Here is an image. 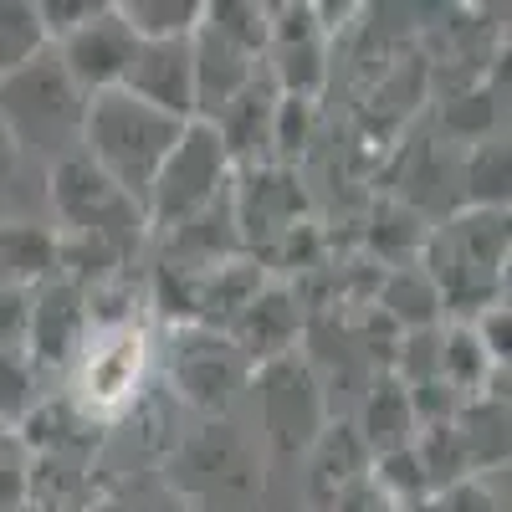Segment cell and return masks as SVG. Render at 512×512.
<instances>
[{
    "label": "cell",
    "instance_id": "8992f818",
    "mask_svg": "<svg viewBox=\"0 0 512 512\" xmlns=\"http://www.w3.org/2000/svg\"><path fill=\"white\" fill-rule=\"evenodd\" d=\"M256 405H262L272 451H282V456H308L313 441L328 431L323 384L297 359H277V364L256 369Z\"/></svg>",
    "mask_w": 512,
    "mask_h": 512
},
{
    "label": "cell",
    "instance_id": "30bf717a",
    "mask_svg": "<svg viewBox=\"0 0 512 512\" xmlns=\"http://www.w3.org/2000/svg\"><path fill=\"white\" fill-rule=\"evenodd\" d=\"M134 31H128L123 21H118V11L113 6H103L88 26H77L72 36H62L57 41V62H62V72L77 82L88 98H98V93H113L118 82H123V72H128V62H134Z\"/></svg>",
    "mask_w": 512,
    "mask_h": 512
},
{
    "label": "cell",
    "instance_id": "2e32d148",
    "mask_svg": "<svg viewBox=\"0 0 512 512\" xmlns=\"http://www.w3.org/2000/svg\"><path fill=\"white\" fill-rule=\"evenodd\" d=\"M57 272V231L36 221H0V287L36 292Z\"/></svg>",
    "mask_w": 512,
    "mask_h": 512
},
{
    "label": "cell",
    "instance_id": "7a4b0ae2",
    "mask_svg": "<svg viewBox=\"0 0 512 512\" xmlns=\"http://www.w3.org/2000/svg\"><path fill=\"white\" fill-rule=\"evenodd\" d=\"M82 113L88 93L62 72L52 47L0 82V139L16 154L47 159V169L82 149Z\"/></svg>",
    "mask_w": 512,
    "mask_h": 512
},
{
    "label": "cell",
    "instance_id": "ba28073f",
    "mask_svg": "<svg viewBox=\"0 0 512 512\" xmlns=\"http://www.w3.org/2000/svg\"><path fill=\"white\" fill-rule=\"evenodd\" d=\"M93 308H88V287L77 277H52L31 292V313H26V359L31 369H62L77 359L82 338H88Z\"/></svg>",
    "mask_w": 512,
    "mask_h": 512
},
{
    "label": "cell",
    "instance_id": "3957f363",
    "mask_svg": "<svg viewBox=\"0 0 512 512\" xmlns=\"http://www.w3.org/2000/svg\"><path fill=\"white\" fill-rule=\"evenodd\" d=\"M425 277L441 308L482 313L502 303L507 282V210H461L425 241Z\"/></svg>",
    "mask_w": 512,
    "mask_h": 512
},
{
    "label": "cell",
    "instance_id": "7c38bea8",
    "mask_svg": "<svg viewBox=\"0 0 512 512\" xmlns=\"http://www.w3.org/2000/svg\"><path fill=\"white\" fill-rule=\"evenodd\" d=\"M180 466H185L190 492H200L205 502H216V507H226V502H236V497H246L256 487L251 456H246V446L226 431V425H205V431L185 446Z\"/></svg>",
    "mask_w": 512,
    "mask_h": 512
},
{
    "label": "cell",
    "instance_id": "9a60e30c",
    "mask_svg": "<svg viewBox=\"0 0 512 512\" xmlns=\"http://www.w3.org/2000/svg\"><path fill=\"white\" fill-rule=\"evenodd\" d=\"M190 62H195V118L210 123L226 103H236L246 88H251V77L262 72V62L226 47V41H216L210 31L195 26L190 36Z\"/></svg>",
    "mask_w": 512,
    "mask_h": 512
},
{
    "label": "cell",
    "instance_id": "e0dca14e",
    "mask_svg": "<svg viewBox=\"0 0 512 512\" xmlns=\"http://www.w3.org/2000/svg\"><path fill=\"white\" fill-rule=\"evenodd\" d=\"M359 441H364V451L379 461V456H395V451H405V446H415V436H420V420H415V405H410V390L390 374V379H379L374 390H369V400H364V420H359V431H354Z\"/></svg>",
    "mask_w": 512,
    "mask_h": 512
},
{
    "label": "cell",
    "instance_id": "52a82bcc",
    "mask_svg": "<svg viewBox=\"0 0 512 512\" xmlns=\"http://www.w3.org/2000/svg\"><path fill=\"white\" fill-rule=\"evenodd\" d=\"M169 369H175L180 395L200 410H226L236 390L246 384V359L221 328H200L180 323L175 328V349H169Z\"/></svg>",
    "mask_w": 512,
    "mask_h": 512
},
{
    "label": "cell",
    "instance_id": "f546056e",
    "mask_svg": "<svg viewBox=\"0 0 512 512\" xmlns=\"http://www.w3.org/2000/svg\"><path fill=\"white\" fill-rule=\"evenodd\" d=\"M16 180V149L0 139V205H6V185ZM0 221H11V216H0Z\"/></svg>",
    "mask_w": 512,
    "mask_h": 512
},
{
    "label": "cell",
    "instance_id": "ac0fdd59",
    "mask_svg": "<svg viewBox=\"0 0 512 512\" xmlns=\"http://www.w3.org/2000/svg\"><path fill=\"white\" fill-rule=\"evenodd\" d=\"M313 502L318 507H328L344 487H354L359 477H369L364 472V461H369V451H364V441L349 431V425H328V431L313 441Z\"/></svg>",
    "mask_w": 512,
    "mask_h": 512
},
{
    "label": "cell",
    "instance_id": "5bb4252c",
    "mask_svg": "<svg viewBox=\"0 0 512 512\" xmlns=\"http://www.w3.org/2000/svg\"><path fill=\"white\" fill-rule=\"evenodd\" d=\"M231 216L256 241L287 236V231H297V216H303V190H297L292 175H287V169H277V164L246 169V185H241V195L231 205Z\"/></svg>",
    "mask_w": 512,
    "mask_h": 512
},
{
    "label": "cell",
    "instance_id": "5b68a950",
    "mask_svg": "<svg viewBox=\"0 0 512 512\" xmlns=\"http://www.w3.org/2000/svg\"><path fill=\"white\" fill-rule=\"evenodd\" d=\"M47 200L57 210L67 241H93V246H108V251L123 256L144 236V210L113 180H103L82 154L47 169Z\"/></svg>",
    "mask_w": 512,
    "mask_h": 512
},
{
    "label": "cell",
    "instance_id": "83f0119b",
    "mask_svg": "<svg viewBox=\"0 0 512 512\" xmlns=\"http://www.w3.org/2000/svg\"><path fill=\"white\" fill-rule=\"evenodd\" d=\"M323 512H405L390 492H384L374 477H359L354 487H344V492H338Z\"/></svg>",
    "mask_w": 512,
    "mask_h": 512
},
{
    "label": "cell",
    "instance_id": "8fae6325",
    "mask_svg": "<svg viewBox=\"0 0 512 512\" xmlns=\"http://www.w3.org/2000/svg\"><path fill=\"white\" fill-rule=\"evenodd\" d=\"M118 88L180 123H195V62L190 41H139Z\"/></svg>",
    "mask_w": 512,
    "mask_h": 512
},
{
    "label": "cell",
    "instance_id": "44dd1931",
    "mask_svg": "<svg viewBox=\"0 0 512 512\" xmlns=\"http://www.w3.org/2000/svg\"><path fill=\"white\" fill-rule=\"evenodd\" d=\"M41 52H47V31H41L36 0H0V82L16 77Z\"/></svg>",
    "mask_w": 512,
    "mask_h": 512
},
{
    "label": "cell",
    "instance_id": "cb8c5ba5",
    "mask_svg": "<svg viewBox=\"0 0 512 512\" xmlns=\"http://www.w3.org/2000/svg\"><path fill=\"white\" fill-rule=\"evenodd\" d=\"M134 369H139V338L118 328L108 333V344L93 354V390L113 395V390H134Z\"/></svg>",
    "mask_w": 512,
    "mask_h": 512
},
{
    "label": "cell",
    "instance_id": "277c9868",
    "mask_svg": "<svg viewBox=\"0 0 512 512\" xmlns=\"http://www.w3.org/2000/svg\"><path fill=\"white\" fill-rule=\"evenodd\" d=\"M231 159H226V149H221V139H216V128L210 123H185V134H180V144L169 149V159H164V169L154 175V185H149V195H144V226H154V231H185L190 221H200V216H210L221 200H231L226 195V185H231Z\"/></svg>",
    "mask_w": 512,
    "mask_h": 512
},
{
    "label": "cell",
    "instance_id": "4316f807",
    "mask_svg": "<svg viewBox=\"0 0 512 512\" xmlns=\"http://www.w3.org/2000/svg\"><path fill=\"white\" fill-rule=\"evenodd\" d=\"M472 333H477V344L487 349V359H492L497 369H507V354H512V318H507V303L482 308L477 323H472Z\"/></svg>",
    "mask_w": 512,
    "mask_h": 512
},
{
    "label": "cell",
    "instance_id": "f1b7e54d",
    "mask_svg": "<svg viewBox=\"0 0 512 512\" xmlns=\"http://www.w3.org/2000/svg\"><path fill=\"white\" fill-rule=\"evenodd\" d=\"M26 313H31V292L0 287V349H26Z\"/></svg>",
    "mask_w": 512,
    "mask_h": 512
},
{
    "label": "cell",
    "instance_id": "4fadbf2b",
    "mask_svg": "<svg viewBox=\"0 0 512 512\" xmlns=\"http://www.w3.org/2000/svg\"><path fill=\"white\" fill-rule=\"evenodd\" d=\"M226 338L236 344V354L246 364H277L292 359V338H297V308L282 287H262L251 303L236 313V323L226 328Z\"/></svg>",
    "mask_w": 512,
    "mask_h": 512
},
{
    "label": "cell",
    "instance_id": "ffe728a7",
    "mask_svg": "<svg viewBox=\"0 0 512 512\" xmlns=\"http://www.w3.org/2000/svg\"><path fill=\"white\" fill-rule=\"evenodd\" d=\"M113 11L134 31V41H190L205 0H118Z\"/></svg>",
    "mask_w": 512,
    "mask_h": 512
},
{
    "label": "cell",
    "instance_id": "603a6c76",
    "mask_svg": "<svg viewBox=\"0 0 512 512\" xmlns=\"http://www.w3.org/2000/svg\"><path fill=\"white\" fill-rule=\"evenodd\" d=\"M384 308H390V318L405 323V333H415V328H436L441 297H436V287H431L425 272H400V277H390V287H384Z\"/></svg>",
    "mask_w": 512,
    "mask_h": 512
},
{
    "label": "cell",
    "instance_id": "d6986e66",
    "mask_svg": "<svg viewBox=\"0 0 512 512\" xmlns=\"http://www.w3.org/2000/svg\"><path fill=\"white\" fill-rule=\"evenodd\" d=\"M200 31H210L216 41H226V47L262 62L267 36H272V6H262V0H205Z\"/></svg>",
    "mask_w": 512,
    "mask_h": 512
},
{
    "label": "cell",
    "instance_id": "9c48e42d",
    "mask_svg": "<svg viewBox=\"0 0 512 512\" xmlns=\"http://www.w3.org/2000/svg\"><path fill=\"white\" fill-rule=\"evenodd\" d=\"M323 21L318 6H272V36H267V77L282 98H303L313 103V93L323 88Z\"/></svg>",
    "mask_w": 512,
    "mask_h": 512
},
{
    "label": "cell",
    "instance_id": "d4e9b609",
    "mask_svg": "<svg viewBox=\"0 0 512 512\" xmlns=\"http://www.w3.org/2000/svg\"><path fill=\"white\" fill-rule=\"evenodd\" d=\"M31 405H36V369L26 349H0V425L26 420Z\"/></svg>",
    "mask_w": 512,
    "mask_h": 512
},
{
    "label": "cell",
    "instance_id": "484cf974",
    "mask_svg": "<svg viewBox=\"0 0 512 512\" xmlns=\"http://www.w3.org/2000/svg\"><path fill=\"white\" fill-rule=\"evenodd\" d=\"M108 0H36V16H41V31H47V47H57L62 36H72L77 26H88Z\"/></svg>",
    "mask_w": 512,
    "mask_h": 512
},
{
    "label": "cell",
    "instance_id": "6da1fadb",
    "mask_svg": "<svg viewBox=\"0 0 512 512\" xmlns=\"http://www.w3.org/2000/svg\"><path fill=\"white\" fill-rule=\"evenodd\" d=\"M180 134H185L180 118L154 113L149 103L113 88V93L88 98V113H82V149L77 154L144 210V195H149L154 175L164 169L169 149L180 144Z\"/></svg>",
    "mask_w": 512,
    "mask_h": 512
},
{
    "label": "cell",
    "instance_id": "7402d4cb",
    "mask_svg": "<svg viewBox=\"0 0 512 512\" xmlns=\"http://www.w3.org/2000/svg\"><path fill=\"white\" fill-rule=\"evenodd\" d=\"M466 210H507V144L482 139L466 154Z\"/></svg>",
    "mask_w": 512,
    "mask_h": 512
}]
</instances>
